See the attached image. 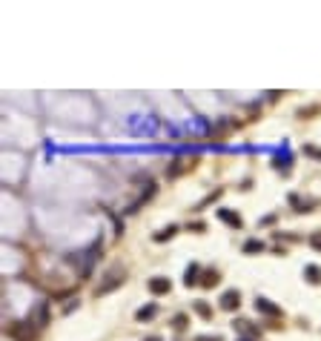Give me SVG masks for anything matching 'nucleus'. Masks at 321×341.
<instances>
[{
    "instance_id": "f8f14e48",
    "label": "nucleus",
    "mask_w": 321,
    "mask_h": 341,
    "mask_svg": "<svg viewBox=\"0 0 321 341\" xmlns=\"http://www.w3.org/2000/svg\"><path fill=\"white\" fill-rule=\"evenodd\" d=\"M175 235V227H167L164 232H155V241H167V238H172Z\"/></svg>"
},
{
    "instance_id": "6e6552de",
    "label": "nucleus",
    "mask_w": 321,
    "mask_h": 341,
    "mask_svg": "<svg viewBox=\"0 0 321 341\" xmlns=\"http://www.w3.org/2000/svg\"><path fill=\"white\" fill-rule=\"evenodd\" d=\"M201 284H204V287H215V284H218V273H215V270H209V273H204Z\"/></svg>"
},
{
    "instance_id": "423d86ee",
    "label": "nucleus",
    "mask_w": 321,
    "mask_h": 341,
    "mask_svg": "<svg viewBox=\"0 0 321 341\" xmlns=\"http://www.w3.org/2000/svg\"><path fill=\"white\" fill-rule=\"evenodd\" d=\"M304 275H307V281H310V284H321V270H319V267H313V264H310V267L304 270Z\"/></svg>"
},
{
    "instance_id": "f03ea898",
    "label": "nucleus",
    "mask_w": 321,
    "mask_h": 341,
    "mask_svg": "<svg viewBox=\"0 0 321 341\" xmlns=\"http://www.w3.org/2000/svg\"><path fill=\"white\" fill-rule=\"evenodd\" d=\"M238 304H241V295H238V290H230L221 295V307L224 310H238Z\"/></svg>"
},
{
    "instance_id": "ddd939ff",
    "label": "nucleus",
    "mask_w": 321,
    "mask_h": 341,
    "mask_svg": "<svg viewBox=\"0 0 321 341\" xmlns=\"http://www.w3.org/2000/svg\"><path fill=\"white\" fill-rule=\"evenodd\" d=\"M172 327H175V330H184V327H186V315H175Z\"/></svg>"
},
{
    "instance_id": "dca6fc26",
    "label": "nucleus",
    "mask_w": 321,
    "mask_h": 341,
    "mask_svg": "<svg viewBox=\"0 0 321 341\" xmlns=\"http://www.w3.org/2000/svg\"><path fill=\"white\" fill-rule=\"evenodd\" d=\"M195 341H221V336H201V339H195Z\"/></svg>"
},
{
    "instance_id": "0eeeda50",
    "label": "nucleus",
    "mask_w": 321,
    "mask_h": 341,
    "mask_svg": "<svg viewBox=\"0 0 321 341\" xmlns=\"http://www.w3.org/2000/svg\"><path fill=\"white\" fill-rule=\"evenodd\" d=\"M184 284H186V287H189V284H198V264H189V270H186Z\"/></svg>"
},
{
    "instance_id": "f3484780",
    "label": "nucleus",
    "mask_w": 321,
    "mask_h": 341,
    "mask_svg": "<svg viewBox=\"0 0 321 341\" xmlns=\"http://www.w3.org/2000/svg\"><path fill=\"white\" fill-rule=\"evenodd\" d=\"M241 341H253V339H241Z\"/></svg>"
},
{
    "instance_id": "39448f33",
    "label": "nucleus",
    "mask_w": 321,
    "mask_h": 341,
    "mask_svg": "<svg viewBox=\"0 0 321 341\" xmlns=\"http://www.w3.org/2000/svg\"><path fill=\"white\" fill-rule=\"evenodd\" d=\"M218 218H221V221H227L230 227H241V215H238V212H230V209H218Z\"/></svg>"
},
{
    "instance_id": "7ed1b4c3",
    "label": "nucleus",
    "mask_w": 321,
    "mask_h": 341,
    "mask_svg": "<svg viewBox=\"0 0 321 341\" xmlns=\"http://www.w3.org/2000/svg\"><path fill=\"white\" fill-rule=\"evenodd\" d=\"M172 290V284H169V278H152L149 281V292H155V295H164V292Z\"/></svg>"
},
{
    "instance_id": "f257e3e1",
    "label": "nucleus",
    "mask_w": 321,
    "mask_h": 341,
    "mask_svg": "<svg viewBox=\"0 0 321 341\" xmlns=\"http://www.w3.org/2000/svg\"><path fill=\"white\" fill-rule=\"evenodd\" d=\"M120 281H123V270H112V273L106 275V281H103V284L95 292H98V295H103V292H109L112 287H118Z\"/></svg>"
},
{
    "instance_id": "4468645a",
    "label": "nucleus",
    "mask_w": 321,
    "mask_h": 341,
    "mask_svg": "<svg viewBox=\"0 0 321 341\" xmlns=\"http://www.w3.org/2000/svg\"><path fill=\"white\" fill-rule=\"evenodd\" d=\"M310 244H313L316 250H321V232H313V235H310Z\"/></svg>"
},
{
    "instance_id": "9b49d317",
    "label": "nucleus",
    "mask_w": 321,
    "mask_h": 341,
    "mask_svg": "<svg viewBox=\"0 0 321 341\" xmlns=\"http://www.w3.org/2000/svg\"><path fill=\"white\" fill-rule=\"evenodd\" d=\"M195 313H198V315H204V318H212V310L206 307L204 301H195Z\"/></svg>"
},
{
    "instance_id": "20e7f679",
    "label": "nucleus",
    "mask_w": 321,
    "mask_h": 341,
    "mask_svg": "<svg viewBox=\"0 0 321 341\" xmlns=\"http://www.w3.org/2000/svg\"><path fill=\"white\" fill-rule=\"evenodd\" d=\"M255 310H261V313H267V315H281V307H275L267 298H258V301H255Z\"/></svg>"
},
{
    "instance_id": "2eb2a0df",
    "label": "nucleus",
    "mask_w": 321,
    "mask_h": 341,
    "mask_svg": "<svg viewBox=\"0 0 321 341\" xmlns=\"http://www.w3.org/2000/svg\"><path fill=\"white\" fill-rule=\"evenodd\" d=\"M304 152H307V155H313V158H319V161H321V149H316V146H304Z\"/></svg>"
},
{
    "instance_id": "9d476101",
    "label": "nucleus",
    "mask_w": 321,
    "mask_h": 341,
    "mask_svg": "<svg viewBox=\"0 0 321 341\" xmlns=\"http://www.w3.org/2000/svg\"><path fill=\"white\" fill-rule=\"evenodd\" d=\"M261 250H264V244H261V241H247V244H244V253H261Z\"/></svg>"
},
{
    "instance_id": "1a4fd4ad",
    "label": "nucleus",
    "mask_w": 321,
    "mask_h": 341,
    "mask_svg": "<svg viewBox=\"0 0 321 341\" xmlns=\"http://www.w3.org/2000/svg\"><path fill=\"white\" fill-rule=\"evenodd\" d=\"M155 315V304H149V307H141L138 310V321H146V318H152Z\"/></svg>"
}]
</instances>
